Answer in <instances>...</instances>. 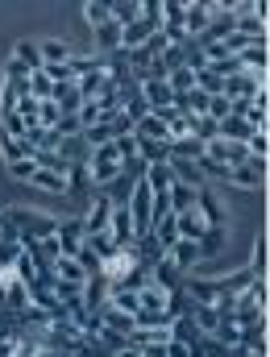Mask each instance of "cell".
Wrapping results in <instances>:
<instances>
[{
    "instance_id": "6da1fadb",
    "label": "cell",
    "mask_w": 270,
    "mask_h": 357,
    "mask_svg": "<svg viewBox=\"0 0 270 357\" xmlns=\"http://www.w3.org/2000/svg\"><path fill=\"white\" fill-rule=\"evenodd\" d=\"M84 171H88L91 187H108L112 178H121L125 171H129V162H125L121 146H117V142H108V146H96V150H88Z\"/></svg>"
},
{
    "instance_id": "7a4b0ae2",
    "label": "cell",
    "mask_w": 270,
    "mask_h": 357,
    "mask_svg": "<svg viewBox=\"0 0 270 357\" xmlns=\"http://www.w3.org/2000/svg\"><path fill=\"white\" fill-rule=\"evenodd\" d=\"M225 96H229L233 104H241V100H258V96H267V75L233 71V75L225 79Z\"/></svg>"
},
{
    "instance_id": "3957f363",
    "label": "cell",
    "mask_w": 270,
    "mask_h": 357,
    "mask_svg": "<svg viewBox=\"0 0 270 357\" xmlns=\"http://www.w3.org/2000/svg\"><path fill=\"white\" fill-rule=\"evenodd\" d=\"M137 100L146 104V112H167V108H175V91L167 88V79H137Z\"/></svg>"
},
{
    "instance_id": "277c9868",
    "label": "cell",
    "mask_w": 270,
    "mask_h": 357,
    "mask_svg": "<svg viewBox=\"0 0 270 357\" xmlns=\"http://www.w3.org/2000/svg\"><path fill=\"white\" fill-rule=\"evenodd\" d=\"M50 282H63V287H88L91 282V270L80 262V258H54L50 262Z\"/></svg>"
},
{
    "instance_id": "5b68a950",
    "label": "cell",
    "mask_w": 270,
    "mask_h": 357,
    "mask_svg": "<svg viewBox=\"0 0 270 357\" xmlns=\"http://www.w3.org/2000/svg\"><path fill=\"white\" fill-rule=\"evenodd\" d=\"M175 233H179V241H195L200 245L212 233V225H208V216L200 208H187V212H175Z\"/></svg>"
},
{
    "instance_id": "8992f818",
    "label": "cell",
    "mask_w": 270,
    "mask_h": 357,
    "mask_svg": "<svg viewBox=\"0 0 270 357\" xmlns=\"http://www.w3.org/2000/svg\"><path fill=\"white\" fill-rule=\"evenodd\" d=\"M112 199L108 195H96L91 199V208H88V216H84V233L88 237H100V233H108V220H112Z\"/></svg>"
},
{
    "instance_id": "52a82bcc",
    "label": "cell",
    "mask_w": 270,
    "mask_h": 357,
    "mask_svg": "<svg viewBox=\"0 0 270 357\" xmlns=\"http://www.w3.org/2000/svg\"><path fill=\"white\" fill-rule=\"evenodd\" d=\"M220 183H229L233 191H262V183H267V171H258V167H233V171H225Z\"/></svg>"
},
{
    "instance_id": "ba28073f",
    "label": "cell",
    "mask_w": 270,
    "mask_h": 357,
    "mask_svg": "<svg viewBox=\"0 0 270 357\" xmlns=\"http://www.w3.org/2000/svg\"><path fill=\"white\" fill-rule=\"evenodd\" d=\"M163 258H167V270H179V274H187V270H195V262H200L204 254H200V245H195V241H175Z\"/></svg>"
},
{
    "instance_id": "9c48e42d",
    "label": "cell",
    "mask_w": 270,
    "mask_h": 357,
    "mask_svg": "<svg viewBox=\"0 0 270 357\" xmlns=\"http://www.w3.org/2000/svg\"><path fill=\"white\" fill-rule=\"evenodd\" d=\"M133 137H137V142H158V146H167V121H163L158 112H142V116L133 121Z\"/></svg>"
},
{
    "instance_id": "30bf717a",
    "label": "cell",
    "mask_w": 270,
    "mask_h": 357,
    "mask_svg": "<svg viewBox=\"0 0 270 357\" xmlns=\"http://www.w3.org/2000/svg\"><path fill=\"white\" fill-rule=\"evenodd\" d=\"M108 237H112V245H117V250H121V245H137V233H133V220H129L125 204H117V208H112V220H108Z\"/></svg>"
},
{
    "instance_id": "8fae6325",
    "label": "cell",
    "mask_w": 270,
    "mask_h": 357,
    "mask_svg": "<svg viewBox=\"0 0 270 357\" xmlns=\"http://www.w3.org/2000/svg\"><path fill=\"white\" fill-rule=\"evenodd\" d=\"M54 237H59V245H63V254H67V258H75V254L84 250V241H88V233H84V220H59Z\"/></svg>"
},
{
    "instance_id": "7c38bea8",
    "label": "cell",
    "mask_w": 270,
    "mask_h": 357,
    "mask_svg": "<svg viewBox=\"0 0 270 357\" xmlns=\"http://www.w3.org/2000/svg\"><path fill=\"white\" fill-rule=\"evenodd\" d=\"M167 167H171L175 183H187V187H195V191L208 187V178H204V171H200V158H167Z\"/></svg>"
},
{
    "instance_id": "4fadbf2b",
    "label": "cell",
    "mask_w": 270,
    "mask_h": 357,
    "mask_svg": "<svg viewBox=\"0 0 270 357\" xmlns=\"http://www.w3.org/2000/svg\"><path fill=\"white\" fill-rule=\"evenodd\" d=\"M208 25H212V17H208L204 0H187L183 4V29H187V38H204Z\"/></svg>"
},
{
    "instance_id": "5bb4252c",
    "label": "cell",
    "mask_w": 270,
    "mask_h": 357,
    "mask_svg": "<svg viewBox=\"0 0 270 357\" xmlns=\"http://www.w3.org/2000/svg\"><path fill=\"white\" fill-rule=\"evenodd\" d=\"M29 187L33 191H50V195H71V178L59 175V171H33V178H29Z\"/></svg>"
},
{
    "instance_id": "9a60e30c",
    "label": "cell",
    "mask_w": 270,
    "mask_h": 357,
    "mask_svg": "<svg viewBox=\"0 0 270 357\" xmlns=\"http://www.w3.org/2000/svg\"><path fill=\"white\" fill-rule=\"evenodd\" d=\"M54 108L63 112V116H75L80 112V104H84V96H80V88H75V79H67V84H54Z\"/></svg>"
},
{
    "instance_id": "2e32d148",
    "label": "cell",
    "mask_w": 270,
    "mask_h": 357,
    "mask_svg": "<svg viewBox=\"0 0 270 357\" xmlns=\"http://www.w3.org/2000/svg\"><path fill=\"white\" fill-rule=\"evenodd\" d=\"M237 67L241 71H254V75H267V42H250L237 54Z\"/></svg>"
},
{
    "instance_id": "e0dca14e",
    "label": "cell",
    "mask_w": 270,
    "mask_h": 357,
    "mask_svg": "<svg viewBox=\"0 0 270 357\" xmlns=\"http://www.w3.org/2000/svg\"><path fill=\"white\" fill-rule=\"evenodd\" d=\"M108 17H112V25H133L137 17H142V0H112L108 4Z\"/></svg>"
},
{
    "instance_id": "ac0fdd59",
    "label": "cell",
    "mask_w": 270,
    "mask_h": 357,
    "mask_svg": "<svg viewBox=\"0 0 270 357\" xmlns=\"http://www.w3.org/2000/svg\"><path fill=\"white\" fill-rule=\"evenodd\" d=\"M216 137H225V142H250V137H254V129L233 112V116H225V121L216 125Z\"/></svg>"
},
{
    "instance_id": "d6986e66",
    "label": "cell",
    "mask_w": 270,
    "mask_h": 357,
    "mask_svg": "<svg viewBox=\"0 0 270 357\" xmlns=\"http://www.w3.org/2000/svg\"><path fill=\"white\" fill-rule=\"evenodd\" d=\"M191 320L200 324V333H204V337H212V333L220 328V320H225V316H220L216 307H208V303H191Z\"/></svg>"
},
{
    "instance_id": "ffe728a7",
    "label": "cell",
    "mask_w": 270,
    "mask_h": 357,
    "mask_svg": "<svg viewBox=\"0 0 270 357\" xmlns=\"http://www.w3.org/2000/svg\"><path fill=\"white\" fill-rule=\"evenodd\" d=\"M142 183L158 195V191H171V183H175V175H171V167L167 162H154V167H146V175H142Z\"/></svg>"
},
{
    "instance_id": "44dd1931",
    "label": "cell",
    "mask_w": 270,
    "mask_h": 357,
    "mask_svg": "<svg viewBox=\"0 0 270 357\" xmlns=\"http://www.w3.org/2000/svg\"><path fill=\"white\" fill-rule=\"evenodd\" d=\"M167 199H171V212H187V208H195L200 191H195V187H187V183H171Z\"/></svg>"
},
{
    "instance_id": "7402d4cb",
    "label": "cell",
    "mask_w": 270,
    "mask_h": 357,
    "mask_svg": "<svg viewBox=\"0 0 270 357\" xmlns=\"http://www.w3.org/2000/svg\"><path fill=\"white\" fill-rule=\"evenodd\" d=\"M91 38H96V46H100V54H112V50H121V25H100V29H91Z\"/></svg>"
},
{
    "instance_id": "603a6c76",
    "label": "cell",
    "mask_w": 270,
    "mask_h": 357,
    "mask_svg": "<svg viewBox=\"0 0 270 357\" xmlns=\"http://www.w3.org/2000/svg\"><path fill=\"white\" fill-rule=\"evenodd\" d=\"M38 54H42V63H71V46H67V42H59V38L38 42Z\"/></svg>"
},
{
    "instance_id": "cb8c5ba5",
    "label": "cell",
    "mask_w": 270,
    "mask_h": 357,
    "mask_svg": "<svg viewBox=\"0 0 270 357\" xmlns=\"http://www.w3.org/2000/svg\"><path fill=\"white\" fill-rule=\"evenodd\" d=\"M13 59L33 75V71H42V54H38V42H17L13 46Z\"/></svg>"
},
{
    "instance_id": "d4e9b609",
    "label": "cell",
    "mask_w": 270,
    "mask_h": 357,
    "mask_svg": "<svg viewBox=\"0 0 270 357\" xmlns=\"http://www.w3.org/2000/svg\"><path fill=\"white\" fill-rule=\"evenodd\" d=\"M167 88L175 91V96H187V91H195V71L183 63V67H175V71H167Z\"/></svg>"
},
{
    "instance_id": "484cf974",
    "label": "cell",
    "mask_w": 270,
    "mask_h": 357,
    "mask_svg": "<svg viewBox=\"0 0 270 357\" xmlns=\"http://www.w3.org/2000/svg\"><path fill=\"white\" fill-rule=\"evenodd\" d=\"M246 270H250L254 278H267V233H258V237H254V250H250Z\"/></svg>"
},
{
    "instance_id": "4316f807",
    "label": "cell",
    "mask_w": 270,
    "mask_h": 357,
    "mask_svg": "<svg viewBox=\"0 0 270 357\" xmlns=\"http://www.w3.org/2000/svg\"><path fill=\"white\" fill-rule=\"evenodd\" d=\"M21 250H25V241H21V237H0V270H13V266H17Z\"/></svg>"
},
{
    "instance_id": "83f0119b",
    "label": "cell",
    "mask_w": 270,
    "mask_h": 357,
    "mask_svg": "<svg viewBox=\"0 0 270 357\" xmlns=\"http://www.w3.org/2000/svg\"><path fill=\"white\" fill-rule=\"evenodd\" d=\"M204 116H212V121L220 125L225 116H233V100H229L225 91H220V96H208V112H204Z\"/></svg>"
},
{
    "instance_id": "f1b7e54d",
    "label": "cell",
    "mask_w": 270,
    "mask_h": 357,
    "mask_svg": "<svg viewBox=\"0 0 270 357\" xmlns=\"http://www.w3.org/2000/svg\"><path fill=\"white\" fill-rule=\"evenodd\" d=\"M84 17H88V29H100V25H108V21H112L104 0H88V4H84Z\"/></svg>"
},
{
    "instance_id": "f546056e",
    "label": "cell",
    "mask_w": 270,
    "mask_h": 357,
    "mask_svg": "<svg viewBox=\"0 0 270 357\" xmlns=\"http://www.w3.org/2000/svg\"><path fill=\"white\" fill-rule=\"evenodd\" d=\"M0 154H4V162H17V158H29V146L17 142V137H4V133H0Z\"/></svg>"
},
{
    "instance_id": "4dcf8cb0",
    "label": "cell",
    "mask_w": 270,
    "mask_h": 357,
    "mask_svg": "<svg viewBox=\"0 0 270 357\" xmlns=\"http://www.w3.org/2000/svg\"><path fill=\"white\" fill-rule=\"evenodd\" d=\"M59 121H63V112L54 108V100H42L38 104V129H54Z\"/></svg>"
},
{
    "instance_id": "1f68e13d",
    "label": "cell",
    "mask_w": 270,
    "mask_h": 357,
    "mask_svg": "<svg viewBox=\"0 0 270 357\" xmlns=\"http://www.w3.org/2000/svg\"><path fill=\"white\" fill-rule=\"evenodd\" d=\"M163 357H195V345H191V341H183V337H175V341H167V345H163Z\"/></svg>"
},
{
    "instance_id": "d6a6232c",
    "label": "cell",
    "mask_w": 270,
    "mask_h": 357,
    "mask_svg": "<svg viewBox=\"0 0 270 357\" xmlns=\"http://www.w3.org/2000/svg\"><path fill=\"white\" fill-rule=\"evenodd\" d=\"M33 171H38V167H33V158H17V162H8V175L21 178V183H29V178H33Z\"/></svg>"
},
{
    "instance_id": "836d02e7",
    "label": "cell",
    "mask_w": 270,
    "mask_h": 357,
    "mask_svg": "<svg viewBox=\"0 0 270 357\" xmlns=\"http://www.w3.org/2000/svg\"><path fill=\"white\" fill-rule=\"evenodd\" d=\"M225 357H267V345H237V349H229Z\"/></svg>"
},
{
    "instance_id": "e575fe53",
    "label": "cell",
    "mask_w": 270,
    "mask_h": 357,
    "mask_svg": "<svg viewBox=\"0 0 270 357\" xmlns=\"http://www.w3.org/2000/svg\"><path fill=\"white\" fill-rule=\"evenodd\" d=\"M117 357H146L137 345H125V349H117Z\"/></svg>"
},
{
    "instance_id": "d590c367",
    "label": "cell",
    "mask_w": 270,
    "mask_h": 357,
    "mask_svg": "<svg viewBox=\"0 0 270 357\" xmlns=\"http://www.w3.org/2000/svg\"><path fill=\"white\" fill-rule=\"evenodd\" d=\"M0 303H4V278H0Z\"/></svg>"
},
{
    "instance_id": "8d00e7d4",
    "label": "cell",
    "mask_w": 270,
    "mask_h": 357,
    "mask_svg": "<svg viewBox=\"0 0 270 357\" xmlns=\"http://www.w3.org/2000/svg\"><path fill=\"white\" fill-rule=\"evenodd\" d=\"M0 229H4V216H0Z\"/></svg>"
}]
</instances>
